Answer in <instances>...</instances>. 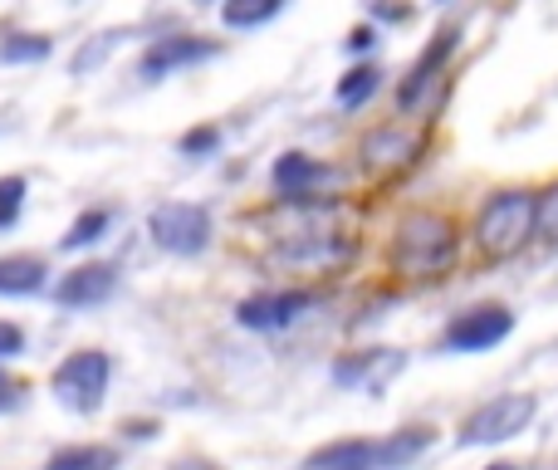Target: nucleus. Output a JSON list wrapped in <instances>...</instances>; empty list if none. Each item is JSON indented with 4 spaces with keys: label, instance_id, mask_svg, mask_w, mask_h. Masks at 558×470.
<instances>
[{
    "label": "nucleus",
    "instance_id": "nucleus-33",
    "mask_svg": "<svg viewBox=\"0 0 558 470\" xmlns=\"http://www.w3.org/2000/svg\"><path fill=\"white\" fill-rule=\"evenodd\" d=\"M192 5H216V0H192ZM221 5H226V0H221Z\"/></svg>",
    "mask_w": 558,
    "mask_h": 470
},
{
    "label": "nucleus",
    "instance_id": "nucleus-2",
    "mask_svg": "<svg viewBox=\"0 0 558 470\" xmlns=\"http://www.w3.org/2000/svg\"><path fill=\"white\" fill-rule=\"evenodd\" d=\"M534 236H539V196L524 186L485 196L481 216H475V250L485 260H514Z\"/></svg>",
    "mask_w": 558,
    "mask_h": 470
},
{
    "label": "nucleus",
    "instance_id": "nucleus-3",
    "mask_svg": "<svg viewBox=\"0 0 558 470\" xmlns=\"http://www.w3.org/2000/svg\"><path fill=\"white\" fill-rule=\"evenodd\" d=\"M108 383H113V358H108L104 348H78V353H69L64 363L54 367L49 393H54V402L64 407V412L94 417V412H104V402H108Z\"/></svg>",
    "mask_w": 558,
    "mask_h": 470
},
{
    "label": "nucleus",
    "instance_id": "nucleus-19",
    "mask_svg": "<svg viewBox=\"0 0 558 470\" xmlns=\"http://www.w3.org/2000/svg\"><path fill=\"white\" fill-rule=\"evenodd\" d=\"M289 0H226L221 5V25L226 29H260L284 10Z\"/></svg>",
    "mask_w": 558,
    "mask_h": 470
},
{
    "label": "nucleus",
    "instance_id": "nucleus-11",
    "mask_svg": "<svg viewBox=\"0 0 558 470\" xmlns=\"http://www.w3.org/2000/svg\"><path fill=\"white\" fill-rule=\"evenodd\" d=\"M456 45H461V25H446L441 35H436L432 45L416 55V64L402 74V84H397V104H402V108H416V104H422V94L436 84V74H441L446 59L456 55Z\"/></svg>",
    "mask_w": 558,
    "mask_h": 470
},
{
    "label": "nucleus",
    "instance_id": "nucleus-18",
    "mask_svg": "<svg viewBox=\"0 0 558 470\" xmlns=\"http://www.w3.org/2000/svg\"><path fill=\"white\" fill-rule=\"evenodd\" d=\"M377 88H383V69H377V64H353L343 79H338L333 98H338V108H348V113H353V108H363Z\"/></svg>",
    "mask_w": 558,
    "mask_h": 470
},
{
    "label": "nucleus",
    "instance_id": "nucleus-6",
    "mask_svg": "<svg viewBox=\"0 0 558 470\" xmlns=\"http://www.w3.org/2000/svg\"><path fill=\"white\" fill-rule=\"evenodd\" d=\"M510 334H514V314L505 304H471V309H461V314H451L441 344L451 348V353H490V348H500Z\"/></svg>",
    "mask_w": 558,
    "mask_h": 470
},
{
    "label": "nucleus",
    "instance_id": "nucleus-26",
    "mask_svg": "<svg viewBox=\"0 0 558 470\" xmlns=\"http://www.w3.org/2000/svg\"><path fill=\"white\" fill-rule=\"evenodd\" d=\"M539 240H549L558 250V186H549V192L539 196Z\"/></svg>",
    "mask_w": 558,
    "mask_h": 470
},
{
    "label": "nucleus",
    "instance_id": "nucleus-4",
    "mask_svg": "<svg viewBox=\"0 0 558 470\" xmlns=\"http://www.w3.org/2000/svg\"><path fill=\"white\" fill-rule=\"evenodd\" d=\"M534 412H539L534 393H500V397H490V402H481L475 412H465V422L456 426V442L461 446H505L530 432Z\"/></svg>",
    "mask_w": 558,
    "mask_h": 470
},
{
    "label": "nucleus",
    "instance_id": "nucleus-24",
    "mask_svg": "<svg viewBox=\"0 0 558 470\" xmlns=\"http://www.w3.org/2000/svg\"><path fill=\"white\" fill-rule=\"evenodd\" d=\"M182 157H211L216 147H221V128L216 123H202V128H192V133H182Z\"/></svg>",
    "mask_w": 558,
    "mask_h": 470
},
{
    "label": "nucleus",
    "instance_id": "nucleus-30",
    "mask_svg": "<svg viewBox=\"0 0 558 470\" xmlns=\"http://www.w3.org/2000/svg\"><path fill=\"white\" fill-rule=\"evenodd\" d=\"M118 432H123L128 442H153V436H157V422H143V417H133V422H123Z\"/></svg>",
    "mask_w": 558,
    "mask_h": 470
},
{
    "label": "nucleus",
    "instance_id": "nucleus-9",
    "mask_svg": "<svg viewBox=\"0 0 558 470\" xmlns=\"http://www.w3.org/2000/svg\"><path fill=\"white\" fill-rule=\"evenodd\" d=\"M113 294H118V265H108V260H84V265L64 269L49 285V299L59 309H98Z\"/></svg>",
    "mask_w": 558,
    "mask_h": 470
},
{
    "label": "nucleus",
    "instance_id": "nucleus-28",
    "mask_svg": "<svg viewBox=\"0 0 558 470\" xmlns=\"http://www.w3.org/2000/svg\"><path fill=\"white\" fill-rule=\"evenodd\" d=\"M377 45V29L373 25H357V29H348V39H343V49H348V55H367V49H373Z\"/></svg>",
    "mask_w": 558,
    "mask_h": 470
},
{
    "label": "nucleus",
    "instance_id": "nucleus-27",
    "mask_svg": "<svg viewBox=\"0 0 558 470\" xmlns=\"http://www.w3.org/2000/svg\"><path fill=\"white\" fill-rule=\"evenodd\" d=\"M20 353H25V328L15 318H0V363H10Z\"/></svg>",
    "mask_w": 558,
    "mask_h": 470
},
{
    "label": "nucleus",
    "instance_id": "nucleus-7",
    "mask_svg": "<svg viewBox=\"0 0 558 470\" xmlns=\"http://www.w3.org/2000/svg\"><path fill=\"white\" fill-rule=\"evenodd\" d=\"M402 367H407V353H402V348H357V353H343V358H338V363L328 367V377H333V387H343V393L383 397L387 383H392Z\"/></svg>",
    "mask_w": 558,
    "mask_h": 470
},
{
    "label": "nucleus",
    "instance_id": "nucleus-31",
    "mask_svg": "<svg viewBox=\"0 0 558 470\" xmlns=\"http://www.w3.org/2000/svg\"><path fill=\"white\" fill-rule=\"evenodd\" d=\"M167 470H226L221 461H211V456H177Z\"/></svg>",
    "mask_w": 558,
    "mask_h": 470
},
{
    "label": "nucleus",
    "instance_id": "nucleus-17",
    "mask_svg": "<svg viewBox=\"0 0 558 470\" xmlns=\"http://www.w3.org/2000/svg\"><path fill=\"white\" fill-rule=\"evenodd\" d=\"M54 55V39L39 29H10L0 35V64H45Z\"/></svg>",
    "mask_w": 558,
    "mask_h": 470
},
{
    "label": "nucleus",
    "instance_id": "nucleus-32",
    "mask_svg": "<svg viewBox=\"0 0 558 470\" xmlns=\"http://www.w3.org/2000/svg\"><path fill=\"white\" fill-rule=\"evenodd\" d=\"M485 470H524V466H514V461H490Z\"/></svg>",
    "mask_w": 558,
    "mask_h": 470
},
{
    "label": "nucleus",
    "instance_id": "nucleus-1",
    "mask_svg": "<svg viewBox=\"0 0 558 470\" xmlns=\"http://www.w3.org/2000/svg\"><path fill=\"white\" fill-rule=\"evenodd\" d=\"M387 255H392V269H402V275L436 279L456 265V255H461V236H456V226L436 212H407L402 221H397L392 250H387Z\"/></svg>",
    "mask_w": 558,
    "mask_h": 470
},
{
    "label": "nucleus",
    "instance_id": "nucleus-12",
    "mask_svg": "<svg viewBox=\"0 0 558 470\" xmlns=\"http://www.w3.org/2000/svg\"><path fill=\"white\" fill-rule=\"evenodd\" d=\"M304 470H387L383 442H373V436H338V442H324L318 451H308Z\"/></svg>",
    "mask_w": 558,
    "mask_h": 470
},
{
    "label": "nucleus",
    "instance_id": "nucleus-20",
    "mask_svg": "<svg viewBox=\"0 0 558 470\" xmlns=\"http://www.w3.org/2000/svg\"><path fill=\"white\" fill-rule=\"evenodd\" d=\"M108 221H113V216H108L104 206H88V212L78 216V221L69 226L64 236H59V250H88V245H98L104 231H108Z\"/></svg>",
    "mask_w": 558,
    "mask_h": 470
},
{
    "label": "nucleus",
    "instance_id": "nucleus-5",
    "mask_svg": "<svg viewBox=\"0 0 558 470\" xmlns=\"http://www.w3.org/2000/svg\"><path fill=\"white\" fill-rule=\"evenodd\" d=\"M147 236H153L157 250L186 260V255H202V250L211 245L216 221H211V212L196 202H162L147 212Z\"/></svg>",
    "mask_w": 558,
    "mask_h": 470
},
{
    "label": "nucleus",
    "instance_id": "nucleus-16",
    "mask_svg": "<svg viewBox=\"0 0 558 470\" xmlns=\"http://www.w3.org/2000/svg\"><path fill=\"white\" fill-rule=\"evenodd\" d=\"M432 442H436L432 426H402V432L383 436V461H387V470H407L412 461H422V456L432 451Z\"/></svg>",
    "mask_w": 558,
    "mask_h": 470
},
{
    "label": "nucleus",
    "instance_id": "nucleus-23",
    "mask_svg": "<svg viewBox=\"0 0 558 470\" xmlns=\"http://www.w3.org/2000/svg\"><path fill=\"white\" fill-rule=\"evenodd\" d=\"M20 212H25V177L10 172L0 177V231H10L20 221Z\"/></svg>",
    "mask_w": 558,
    "mask_h": 470
},
{
    "label": "nucleus",
    "instance_id": "nucleus-15",
    "mask_svg": "<svg viewBox=\"0 0 558 470\" xmlns=\"http://www.w3.org/2000/svg\"><path fill=\"white\" fill-rule=\"evenodd\" d=\"M118 466H123L118 446H108V442H69V446H59V451H49L39 470H118Z\"/></svg>",
    "mask_w": 558,
    "mask_h": 470
},
{
    "label": "nucleus",
    "instance_id": "nucleus-21",
    "mask_svg": "<svg viewBox=\"0 0 558 470\" xmlns=\"http://www.w3.org/2000/svg\"><path fill=\"white\" fill-rule=\"evenodd\" d=\"M407 153H412V143H407L397 128H383V133H373L363 143V157L373 167H392V162H407Z\"/></svg>",
    "mask_w": 558,
    "mask_h": 470
},
{
    "label": "nucleus",
    "instance_id": "nucleus-25",
    "mask_svg": "<svg viewBox=\"0 0 558 470\" xmlns=\"http://www.w3.org/2000/svg\"><path fill=\"white\" fill-rule=\"evenodd\" d=\"M25 402H29V387L20 383V377L10 373L5 363H0V417H15Z\"/></svg>",
    "mask_w": 558,
    "mask_h": 470
},
{
    "label": "nucleus",
    "instance_id": "nucleus-29",
    "mask_svg": "<svg viewBox=\"0 0 558 470\" xmlns=\"http://www.w3.org/2000/svg\"><path fill=\"white\" fill-rule=\"evenodd\" d=\"M373 15L377 20H397V25H407V20H412V5H402V0H373Z\"/></svg>",
    "mask_w": 558,
    "mask_h": 470
},
{
    "label": "nucleus",
    "instance_id": "nucleus-10",
    "mask_svg": "<svg viewBox=\"0 0 558 470\" xmlns=\"http://www.w3.org/2000/svg\"><path fill=\"white\" fill-rule=\"evenodd\" d=\"M216 55H221V45L206 35H157L153 45L143 49V59H137V74H143L147 84H157V79L177 74V69H192Z\"/></svg>",
    "mask_w": 558,
    "mask_h": 470
},
{
    "label": "nucleus",
    "instance_id": "nucleus-22",
    "mask_svg": "<svg viewBox=\"0 0 558 470\" xmlns=\"http://www.w3.org/2000/svg\"><path fill=\"white\" fill-rule=\"evenodd\" d=\"M118 39H128V29H104V35H94L88 45H78V55L69 59V69H74V74H94V69L118 49Z\"/></svg>",
    "mask_w": 558,
    "mask_h": 470
},
{
    "label": "nucleus",
    "instance_id": "nucleus-8",
    "mask_svg": "<svg viewBox=\"0 0 558 470\" xmlns=\"http://www.w3.org/2000/svg\"><path fill=\"white\" fill-rule=\"evenodd\" d=\"M308 309H314L308 289H260V294L235 304V324L251 328V334H279V328L299 324Z\"/></svg>",
    "mask_w": 558,
    "mask_h": 470
},
{
    "label": "nucleus",
    "instance_id": "nucleus-13",
    "mask_svg": "<svg viewBox=\"0 0 558 470\" xmlns=\"http://www.w3.org/2000/svg\"><path fill=\"white\" fill-rule=\"evenodd\" d=\"M49 285V260L29 255V250H10L0 255V299H29Z\"/></svg>",
    "mask_w": 558,
    "mask_h": 470
},
{
    "label": "nucleus",
    "instance_id": "nucleus-14",
    "mask_svg": "<svg viewBox=\"0 0 558 470\" xmlns=\"http://www.w3.org/2000/svg\"><path fill=\"white\" fill-rule=\"evenodd\" d=\"M324 177H328V167L308 153H284V157H275V167H270V182L289 196V202H304Z\"/></svg>",
    "mask_w": 558,
    "mask_h": 470
}]
</instances>
